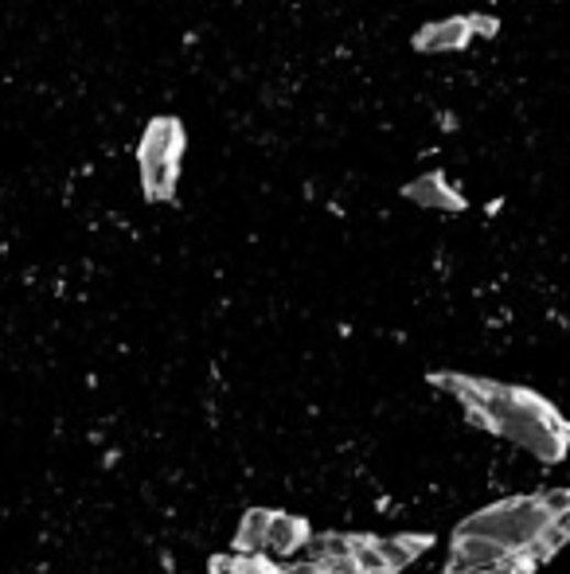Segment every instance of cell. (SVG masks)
<instances>
[{"instance_id":"6da1fadb","label":"cell","mask_w":570,"mask_h":574,"mask_svg":"<svg viewBox=\"0 0 570 574\" xmlns=\"http://www.w3.org/2000/svg\"><path fill=\"white\" fill-rule=\"evenodd\" d=\"M180 161H185V125L172 113H160L145 125L137 141V168L141 188L149 203H172L176 180H180Z\"/></svg>"},{"instance_id":"7a4b0ae2","label":"cell","mask_w":570,"mask_h":574,"mask_svg":"<svg viewBox=\"0 0 570 574\" xmlns=\"http://www.w3.org/2000/svg\"><path fill=\"white\" fill-rule=\"evenodd\" d=\"M555 516L544 508L539 496H512V500H501V505L481 508L473 512L457 531H473V536H492V540H501L504 548L519 551V548H532L547 531Z\"/></svg>"},{"instance_id":"3957f363","label":"cell","mask_w":570,"mask_h":574,"mask_svg":"<svg viewBox=\"0 0 570 574\" xmlns=\"http://www.w3.org/2000/svg\"><path fill=\"white\" fill-rule=\"evenodd\" d=\"M512 555V548H504L492 536H473V531H454V555H449L446 574H484L492 566H501Z\"/></svg>"},{"instance_id":"277c9868","label":"cell","mask_w":570,"mask_h":574,"mask_svg":"<svg viewBox=\"0 0 570 574\" xmlns=\"http://www.w3.org/2000/svg\"><path fill=\"white\" fill-rule=\"evenodd\" d=\"M473 20L469 16H446V20H434V24L418 27L411 40L414 52H426V55H438V52H461V47L473 40Z\"/></svg>"},{"instance_id":"5b68a950","label":"cell","mask_w":570,"mask_h":574,"mask_svg":"<svg viewBox=\"0 0 570 574\" xmlns=\"http://www.w3.org/2000/svg\"><path fill=\"white\" fill-rule=\"evenodd\" d=\"M403 196L418 208L434 211H466V196L446 180V173H422L418 180H411L403 188Z\"/></svg>"},{"instance_id":"8992f818","label":"cell","mask_w":570,"mask_h":574,"mask_svg":"<svg viewBox=\"0 0 570 574\" xmlns=\"http://www.w3.org/2000/svg\"><path fill=\"white\" fill-rule=\"evenodd\" d=\"M301 543H309V523L301 520V516H281V512H273L266 551H270V555L278 559V555H290V551H298Z\"/></svg>"},{"instance_id":"52a82bcc","label":"cell","mask_w":570,"mask_h":574,"mask_svg":"<svg viewBox=\"0 0 570 574\" xmlns=\"http://www.w3.org/2000/svg\"><path fill=\"white\" fill-rule=\"evenodd\" d=\"M270 523H273V512L270 508H250L243 516V528L235 536V551L238 555H258L266 551V540H270Z\"/></svg>"},{"instance_id":"ba28073f","label":"cell","mask_w":570,"mask_h":574,"mask_svg":"<svg viewBox=\"0 0 570 574\" xmlns=\"http://www.w3.org/2000/svg\"><path fill=\"white\" fill-rule=\"evenodd\" d=\"M431 543H434L431 536H391V540H379V551H383L387 566H391V571H399V566L414 563V559L431 548Z\"/></svg>"},{"instance_id":"9c48e42d","label":"cell","mask_w":570,"mask_h":574,"mask_svg":"<svg viewBox=\"0 0 570 574\" xmlns=\"http://www.w3.org/2000/svg\"><path fill=\"white\" fill-rule=\"evenodd\" d=\"M344 555H356V540H351V536L328 531V536L309 540V559H316V563H333V559H344Z\"/></svg>"},{"instance_id":"30bf717a","label":"cell","mask_w":570,"mask_h":574,"mask_svg":"<svg viewBox=\"0 0 570 574\" xmlns=\"http://www.w3.org/2000/svg\"><path fill=\"white\" fill-rule=\"evenodd\" d=\"M539 500H544L547 512H551L555 520H559V516L570 508V488H547V493H539Z\"/></svg>"},{"instance_id":"8fae6325","label":"cell","mask_w":570,"mask_h":574,"mask_svg":"<svg viewBox=\"0 0 570 574\" xmlns=\"http://www.w3.org/2000/svg\"><path fill=\"white\" fill-rule=\"evenodd\" d=\"M211 574H238L235 555H220V559H211Z\"/></svg>"},{"instance_id":"7c38bea8","label":"cell","mask_w":570,"mask_h":574,"mask_svg":"<svg viewBox=\"0 0 570 574\" xmlns=\"http://www.w3.org/2000/svg\"><path fill=\"white\" fill-rule=\"evenodd\" d=\"M469 20H473V32L477 35H496V32H501V24H496L492 16H469Z\"/></svg>"},{"instance_id":"4fadbf2b","label":"cell","mask_w":570,"mask_h":574,"mask_svg":"<svg viewBox=\"0 0 570 574\" xmlns=\"http://www.w3.org/2000/svg\"><path fill=\"white\" fill-rule=\"evenodd\" d=\"M290 574H328V571H325L321 563H316V559H305V563L290 566Z\"/></svg>"},{"instance_id":"5bb4252c","label":"cell","mask_w":570,"mask_h":574,"mask_svg":"<svg viewBox=\"0 0 570 574\" xmlns=\"http://www.w3.org/2000/svg\"><path fill=\"white\" fill-rule=\"evenodd\" d=\"M559 523H562V528H567V531H570V508H567V512H562V516H559Z\"/></svg>"},{"instance_id":"9a60e30c","label":"cell","mask_w":570,"mask_h":574,"mask_svg":"<svg viewBox=\"0 0 570 574\" xmlns=\"http://www.w3.org/2000/svg\"><path fill=\"white\" fill-rule=\"evenodd\" d=\"M278 574H290V571H278Z\"/></svg>"}]
</instances>
